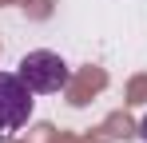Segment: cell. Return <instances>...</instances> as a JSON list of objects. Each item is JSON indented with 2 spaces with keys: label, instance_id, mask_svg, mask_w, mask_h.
<instances>
[{
  "label": "cell",
  "instance_id": "6da1fadb",
  "mask_svg": "<svg viewBox=\"0 0 147 143\" xmlns=\"http://www.w3.org/2000/svg\"><path fill=\"white\" fill-rule=\"evenodd\" d=\"M20 80H24L36 95H52V92H60V88H68L72 68H68L64 56L40 48V52H28L24 60H20Z\"/></svg>",
  "mask_w": 147,
  "mask_h": 143
},
{
  "label": "cell",
  "instance_id": "7a4b0ae2",
  "mask_svg": "<svg viewBox=\"0 0 147 143\" xmlns=\"http://www.w3.org/2000/svg\"><path fill=\"white\" fill-rule=\"evenodd\" d=\"M32 88L20 80V72H0V135L20 131L32 119Z\"/></svg>",
  "mask_w": 147,
  "mask_h": 143
},
{
  "label": "cell",
  "instance_id": "3957f363",
  "mask_svg": "<svg viewBox=\"0 0 147 143\" xmlns=\"http://www.w3.org/2000/svg\"><path fill=\"white\" fill-rule=\"evenodd\" d=\"M139 135H143V143H147V115H143V123H139Z\"/></svg>",
  "mask_w": 147,
  "mask_h": 143
}]
</instances>
